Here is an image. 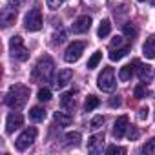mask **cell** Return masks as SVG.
<instances>
[{"mask_svg": "<svg viewBox=\"0 0 155 155\" xmlns=\"http://www.w3.org/2000/svg\"><path fill=\"white\" fill-rule=\"evenodd\" d=\"M28 97H29V88H26L22 84H15L9 88V91L6 95V104L13 110H18L28 102Z\"/></svg>", "mask_w": 155, "mask_h": 155, "instance_id": "6da1fadb", "label": "cell"}, {"mask_svg": "<svg viewBox=\"0 0 155 155\" xmlns=\"http://www.w3.org/2000/svg\"><path fill=\"white\" fill-rule=\"evenodd\" d=\"M53 68H55V62L51 57H40L38 62L35 64V69H33V79L37 81H49L51 75H53Z\"/></svg>", "mask_w": 155, "mask_h": 155, "instance_id": "7a4b0ae2", "label": "cell"}, {"mask_svg": "<svg viewBox=\"0 0 155 155\" xmlns=\"http://www.w3.org/2000/svg\"><path fill=\"white\" fill-rule=\"evenodd\" d=\"M9 49H11V57L17 58V60H20V62H24V60L29 58V51H28V48L24 46V40H22L20 35L11 37V40H9Z\"/></svg>", "mask_w": 155, "mask_h": 155, "instance_id": "3957f363", "label": "cell"}, {"mask_svg": "<svg viewBox=\"0 0 155 155\" xmlns=\"http://www.w3.org/2000/svg\"><path fill=\"white\" fill-rule=\"evenodd\" d=\"M115 73H113V68H104L102 69V73L99 75V79H97V86H99V90H102V91H113L115 90Z\"/></svg>", "mask_w": 155, "mask_h": 155, "instance_id": "277c9868", "label": "cell"}, {"mask_svg": "<svg viewBox=\"0 0 155 155\" xmlns=\"http://www.w3.org/2000/svg\"><path fill=\"white\" fill-rule=\"evenodd\" d=\"M35 139H37V128H28V130H24V131L18 135L15 146H17L18 151H24V150H28V148L33 144Z\"/></svg>", "mask_w": 155, "mask_h": 155, "instance_id": "5b68a950", "label": "cell"}, {"mask_svg": "<svg viewBox=\"0 0 155 155\" xmlns=\"http://www.w3.org/2000/svg\"><path fill=\"white\" fill-rule=\"evenodd\" d=\"M84 48H86V44H84V42H79V40L71 42V44L68 46L66 53H64V58H66V62H69V64L77 62V60L81 58V55L84 53Z\"/></svg>", "mask_w": 155, "mask_h": 155, "instance_id": "8992f818", "label": "cell"}, {"mask_svg": "<svg viewBox=\"0 0 155 155\" xmlns=\"http://www.w3.org/2000/svg\"><path fill=\"white\" fill-rule=\"evenodd\" d=\"M26 29L28 31H38L42 28V15H40V9L38 8H33L28 15H26Z\"/></svg>", "mask_w": 155, "mask_h": 155, "instance_id": "52a82bcc", "label": "cell"}, {"mask_svg": "<svg viewBox=\"0 0 155 155\" xmlns=\"http://www.w3.org/2000/svg\"><path fill=\"white\" fill-rule=\"evenodd\" d=\"M104 150V133H95L88 140V151L90 153H102Z\"/></svg>", "mask_w": 155, "mask_h": 155, "instance_id": "ba28073f", "label": "cell"}, {"mask_svg": "<svg viewBox=\"0 0 155 155\" xmlns=\"http://www.w3.org/2000/svg\"><path fill=\"white\" fill-rule=\"evenodd\" d=\"M90 28H91V18H90L88 15H84V17H79V18L73 22L71 31H73V33H86Z\"/></svg>", "mask_w": 155, "mask_h": 155, "instance_id": "9c48e42d", "label": "cell"}, {"mask_svg": "<svg viewBox=\"0 0 155 155\" xmlns=\"http://www.w3.org/2000/svg\"><path fill=\"white\" fill-rule=\"evenodd\" d=\"M22 122H24V119H22L20 113H9L8 119H6V131L13 133L15 130H18L22 126Z\"/></svg>", "mask_w": 155, "mask_h": 155, "instance_id": "30bf717a", "label": "cell"}, {"mask_svg": "<svg viewBox=\"0 0 155 155\" xmlns=\"http://www.w3.org/2000/svg\"><path fill=\"white\" fill-rule=\"evenodd\" d=\"M126 128H128V115L117 117V120H115V124H113V135H115L117 139H120V137L124 135Z\"/></svg>", "mask_w": 155, "mask_h": 155, "instance_id": "8fae6325", "label": "cell"}, {"mask_svg": "<svg viewBox=\"0 0 155 155\" xmlns=\"http://www.w3.org/2000/svg\"><path fill=\"white\" fill-rule=\"evenodd\" d=\"M73 77V71L71 69H60L58 75L55 77V88H64Z\"/></svg>", "mask_w": 155, "mask_h": 155, "instance_id": "7c38bea8", "label": "cell"}, {"mask_svg": "<svg viewBox=\"0 0 155 155\" xmlns=\"http://www.w3.org/2000/svg\"><path fill=\"white\" fill-rule=\"evenodd\" d=\"M15 18H17V8H13V6H8V8H4L2 9V24L8 28V26H11L13 22H15Z\"/></svg>", "mask_w": 155, "mask_h": 155, "instance_id": "4fadbf2b", "label": "cell"}, {"mask_svg": "<svg viewBox=\"0 0 155 155\" xmlns=\"http://www.w3.org/2000/svg\"><path fill=\"white\" fill-rule=\"evenodd\" d=\"M135 66H137V75H139V79H140L142 82H148V81L151 79V68L146 66V64H140V62H137V60H135Z\"/></svg>", "mask_w": 155, "mask_h": 155, "instance_id": "5bb4252c", "label": "cell"}, {"mask_svg": "<svg viewBox=\"0 0 155 155\" xmlns=\"http://www.w3.org/2000/svg\"><path fill=\"white\" fill-rule=\"evenodd\" d=\"M142 53L146 58H155V38L153 37L146 38V42L142 44Z\"/></svg>", "mask_w": 155, "mask_h": 155, "instance_id": "9a60e30c", "label": "cell"}, {"mask_svg": "<svg viewBox=\"0 0 155 155\" xmlns=\"http://www.w3.org/2000/svg\"><path fill=\"white\" fill-rule=\"evenodd\" d=\"M60 106L66 110V111H71L75 108V99H73V91L69 93H62L60 95Z\"/></svg>", "mask_w": 155, "mask_h": 155, "instance_id": "2e32d148", "label": "cell"}, {"mask_svg": "<svg viewBox=\"0 0 155 155\" xmlns=\"http://www.w3.org/2000/svg\"><path fill=\"white\" fill-rule=\"evenodd\" d=\"M53 120L58 124V126H69L71 124V115H68V113H62V111H57L55 115H53Z\"/></svg>", "mask_w": 155, "mask_h": 155, "instance_id": "e0dca14e", "label": "cell"}, {"mask_svg": "<svg viewBox=\"0 0 155 155\" xmlns=\"http://www.w3.org/2000/svg\"><path fill=\"white\" fill-rule=\"evenodd\" d=\"M135 73V68L131 66V64H128V66H122L120 68V71H119V79L122 81V82H126V81H130L131 79V75Z\"/></svg>", "mask_w": 155, "mask_h": 155, "instance_id": "ac0fdd59", "label": "cell"}, {"mask_svg": "<svg viewBox=\"0 0 155 155\" xmlns=\"http://www.w3.org/2000/svg\"><path fill=\"white\" fill-rule=\"evenodd\" d=\"M110 31H111V22H110L108 18H104V20L101 22L99 29H97V35H99L101 38H104V37H108V35H110Z\"/></svg>", "mask_w": 155, "mask_h": 155, "instance_id": "d6986e66", "label": "cell"}, {"mask_svg": "<svg viewBox=\"0 0 155 155\" xmlns=\"http://www.w3.org/2000/svg\"><path fill=\"white\" fill-rule=\"evenodd\" d=\"M29 119H33V120H44L46 119V110L40 108V106L31 108L29 110Z\"/></svg>", "mask_w": 155, "mask_h": 155, "instance_id": "ffe728a7", "label": "cell"}, {"mask_svg": "<svg viewBox=\"0 0 155 155\" xmlns=\"http://www.w3.org/2000/svg\"><path fill=\"white\" fill-rule=\"evenodd\" d=\"M128 51H130V48H128V46H122L120 49H111L110 58H111V60H120L122 57H126V55H128Z\"/></svg>", "mask_w": 155, "mask_h": 155, "instance_id": "44dd1931", "label": "cell"}, {"mask_svg": "<svg viewBox=\"0 0 155 155\" xmlns=\"http://www.w3.org/2000/svg\"><path fill=\"white\" fill-rule=\"evenodd\" d=\"M79 142H81V133L79 131H69V133H66V144L77 146Z\"/></svg>", "mask_w": 155, "mask_h": 155, "instance_id": "7402d4cb", "label": "cell"}, {"mask_svg": "<svg viewBox=\"0 0 155 155\" xmlns=\"http://www.w3.org/2000/svg\"><path fill=\"white\" fill-rule=\"evenodd\" d=\"M99 104H101V101H99L95 95H90V97L86 99V102H84V108H86V111H91V110H95Z\"/></svg>", "mask_w": 155, "mask_h": 155, "instance_id": "603a6c76", "label": "cell"}, {"mask_svg": "<svg viewBox=\"0 0 155 155\" xmlns=\"http://www.w3.org/2000/svg\"><path fill=\"white\" fill-rule=\"evenodd\" d=\"M101 60H102V53H101V51H95V53H93V55L90 57V60H88V68H90V69L97 68Z\"/></svg>", "mask_w": 155, "mask_h": 155, "instance_id": "cb8c5ba5", "label": "cell"}, {"mask_svg": "<svg viewBox=\"0 0 155 155\" xmlns=\"http://www.w3.org/2000/svg\"><path fill=\"white\" fill-rule=\"evenodd\" d=\"M102 124H104V117H102V115H97V117H93V119L90 120V128H91V130H99Z\"/></svg>", "mask_w": 155, "mask_h": 155, "instance_id": "d4e9b609", "label": "cell"}, {"mask_svg": "<svg viewBox=\"0 0 155 155\" xmlns=\"http://www.w3.org/2000/svg\"><path fill=\"white\" fill-rule=\"evenodd\" d=\"M38 101H42V102L51 101V91H49L48 88H40V90H38Z\"/></svg>", "mask_w": 155, "mask_h": 155, "instance_id": "484cf974", "label": "cell"}, {"mask_svg": "<svg viewBox=\"0 0 155 155\" xmlns=\"http://www.w3.org/2000/svg\"><path fill=\"white\" fill-rule=\"evenodd\" d=\"M142 151H144V153H151V155H155V137L150 139V140L142 146Z\"/></svg>", "mask_w": 155, "mask_h": 155, "instance_id": "4316f807", "label": "cell"}, {"mask_svg": "<svg viewBox=\"0 0 155 155\" xmlns=\"http://www.w3.org/2000/svg\"><path fill=\"white\" fill-rule=\"evenodd\" d=\"M124 35L135 38V37H137V28H135L133 24H124Z\"/></svg>", "mask_w": 155, "mask_h": 155, "instance_id": "83f0119b", "label": "cell"}, {"mask_svg": "<svg viewBox=\"0 0 155 155\" xmlns=\"http://www.w3.org/2000/svg\"><path fill=\"white\" fill-rule=\"evenodd\" d=\"M106 151H108L110 155H117V153H119V155H122V153H126V150H124V148H120V146H110Z\"/></svg>", "mask_w": 155, "mask_h": 155, "instance_id": "f1b7e54d", "label": "cell"}, {"mask_svg": "<svg viewBox=\"0 0 155 155\" xmlns=\"http://www.w3.org/2000/svg\"><path fill=\"white\" fill-rule=\"evenodd\" d=\"M46 4H48L49 9H58L64 4V0H46Z\"/></svg>", "mask_w": 155, "mask_h": 155, "instance_id": "f546056e", "label": "cell"}, {"mask_svg": "<svg viewBox=\"0 0 155 155\" xmlns=\"http://www.w3.org/2000/svg\"><path fill=\"white\" fill-rule=\"evenodd\" d=\"M120 46H124V38H122V37H113V40H111L110 48H111V49H115V48H120Z\"/></svg>", "mask_w": 155, "mask_h": 155, "instance_id": "4dcf8cb0", "label": "cell"}, {"mask_svg": "<svg viewBox=\"0 0 155 155\" xmlns=\"http://www.w3.org/2000/svg\"><path fill=\"white\" fill-rule=\"evenodd\" d=\"M146 95H148V90H146L144 86H137V88H135V97H137V99H144Z\"/></svg>", "mask_w": 155, "mask_h": 155, "instance_id": "1f68e13d", "label": "cell"}, {"mask_svg": "<svg viewBox=\"0 0 155 155\" xmlns=\"http://www.w3.org/2000/svg\"><path fill=\"white\" fill-rule=\"evenodd\" d=\"M128 137H130V140H137V137H139V130H137V128H133V126H130Z\"/></svg>", "mask_w": 155, "mask_h": 155, "instance_id": "d6a6232c", "label": "cell"}, {"mask_svg": "<svg viewBox=\"0 0 155 155\" xmlns=\"http://www.w3.org/2000/svg\"><path fill=\"white\" fill-rule=\"evenodd\" d=\"M64 40H66V33H64V31H62L60 35H57V37H55V44H62Z\"/></svg>", "mask_w": 155, "mask_h": 155, "instance_id": "836d02e7", "label": "cell"}, {"mask_svg": "<svg viewBox=\"0 0 155 155\" xmlns=\"http://www.w3.org/2000/svg\"><path fill=\"white\" fill-rule=\"evenodd\" d=\"M148 117V108H140L139 110V119H146Z\"/></svg>", "mask_w": 155, "mask_h": 155, "instance_id": "e575fe53", "label": "cell"}, {"mask_svg": "<svg viewBox=\"0 0 155 155\" xmlns=\"http://www.w3.org/2000/svg\"><path fill=\"white\" fill-rule=\"evenodd\" d=\"M22 2H24V0H9V4H11V6H15V8H18Z\"/></svg>", "mask_w": 155, "mask_h": 155, "instance_id": "d590c367", "label": "cell"}, {"mask_svg": "<svg viewBox=\"0 0 155 155\" xmlns=\"http://www.w3.org/2000/svg\"><path fill=\"white\" fill-rule=\"evenodd\" d=\"M119 104H120L119 99H111V101H110V106H111V108H115V106H119Z\"/></svg>", "mask_w": 155, "mask_h": 155, "instance_id": "8d00e7d4", "label": "cell"}, {"mask_svg": "<svg viewBox=\"0 0 155 155\" xmlns=\"http://www.w3.org/2000/svg\"><path fill=\"white\" fill-rule=\"evenodd\" d=\"M139 2H144V0H139Z\"/></svg>", "mask_w": 155, "mask_h": 155, "instance_id": "74e56055", "label": "cell"}]
</instances>
